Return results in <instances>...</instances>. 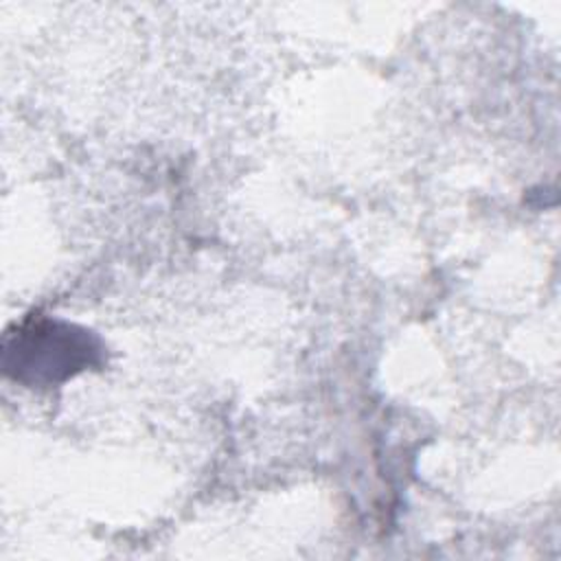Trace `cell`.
Segmentation results:
<instances>
[{
  "label": "cell",
  "instance_id": "obj_1",
  "mask_svg": "<svg viewBox=\"0 0 561 561\" xmlns=\"http://www.w3.org/2000/svg\"><path fill=\"white\" fill-rule=\"evenodd\" d=\"M2 351L4 373L28 386L61 383L103 357L92 331L53 318H26L4 335Z\"/></svg>",
  "mask_w": 561,
  "mask_h": 561
}]
</instances>
